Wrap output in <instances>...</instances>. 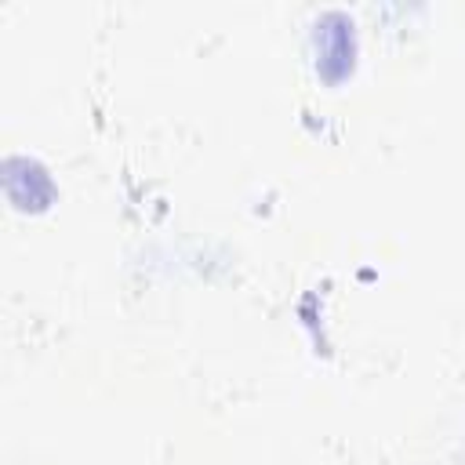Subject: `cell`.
<instances>
[{
  "mask_svg": "<svg viewBox=\"0 0 465 465\" xmlns=\"http://www.w3.org/2000/svg\"><path fill=\"white\" fill-rule=\"evenodd\" d=\"M316 47H320V69L331 80L352 69V18L341 11H327L316 22Z\"/></svg>",
  "mask_w": 465,
  "mask_h": 465,
  "instance_id": "obj_1",
  "label": "cell"
}]
</instances>
